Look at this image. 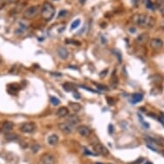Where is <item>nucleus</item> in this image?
<instances>
[{
	"label": "nucleus",
	"mask_w": 164,
	"mask_h": 164,
	"mask_svg": "<svg viewBox=\"0 0 164 164\" xmlns=\"http://www.w3.org/2000/svg\"><path fill=\"white\" fill-rule=\"evenodd\" d=\"M131 22L142 28H152L156 23V20L152 17L144 14H135L131 17Z\"/></svg>",
	"instance_id": "obj_1"
},
{
	"label": "nucleus",
	"mask_w": 164,
	"mask_h": 164,
	"mask_svg": "<svg viewBox=\"0 0 164 164\" xmlns=\"http://www.w3.org/2000/svg\"><path fill=\"white\" fill-rule=\"evenodd\" d=\"M55 8L54 6L49 2H45L41 7V16L42 18L47 22H49L54 17Z\"/></svg>",
	"instance_id": "obj_2"
},
{
	"label": "nucleus",
	"mask_w": 164,
	"mask_h": 164,
	"mask_svg": "<svg viewBox=\"0 0 164 164\" xmlns=\"http://www.w3.org/2000/svg\"><path fill=\"white\" fill-rule=\"evenodd\" d=\"M40 13V7L37 6V5H32L28 8H27L23 14H22V17L24 19H27V20H31V19H34L35 17H36L37 16L39 15Z\"/></svg>",
	"instance_id": "obj_3"
},
{
	"label": "nucleus",
	"mask_w": 164,
	"mask_h": 164,
	"mask_svg": "<svg viewBox=\"0 0 164 164\" xmlns=\"http://www.w3.org/2000/svg\"><path fill=\"white\" fill-rule=\"evenodd\" d=\"M36 129V125L34 122H25L23 123L21 126L20 130L21 131L24 132V133H31L34 132Z\"/></svg>",
	"instance_id": "obj_4"
},
{
	"label": "nucleus",
	"mask_w": 164,
	"mask_h": 164,
	"mask_svg": "<svg viewBox=\"0 0 164 164\" xmlns=\"http://www.w3.org/2000/svg\"><path fill=\"white\" fill-rule=\"evenodd\" d=\"M150 47L155 51H160L163 47V41L161 39L154 38L150 40Z\"/></svg>",
	"instance_id": "obj_5"
},
{
	"label": "nucleus",
	"mask_w": 164,
	"mask_h": 164,
	"mask_svg": "<svg viewBox=\"0 0 164 164\" xmlns=\"http://www.w3.org/2000/svg\"><path fill=\"white\" fill-rule=\"evenodd\" d=\"M93 148H94V150L95 151V153L98 154V155L106 156L109 154L108 149L105 146L101 145V144H95V145L93 146Z\"/></svg>",
	"instance_id": "obj_6"
},
{
	"label": "nucleus",
	"mask_w": 164,
	"mask_h": 164,
	"mask_svg": "<svg viewBox=\"0 0 164 164\" xmlns=\"http://www.w3.org/2000/svg\"><path fill=\"white\" fill-rule=\"evenodd\" d=\"M40 164H56L54 156L47 153L42 155L40 159Z\"/></svg>",
	"instance_id": "obj_7"
},
{
	"label": "nucleus",
	"mask_w": 164,
	"mask_h": 164,
	"mask_svg": "<svg viewBox=\"0 0 164 164\" xmlns=\"http://www.w3.org/2000/svg\"><path fill=\"white\" fill-rule=\"evenodd\" d=\"M76 131L77 132L84 138H88L90 137V135L91 134V130L90 128L88 127L87 126H83V125H80L76 127Z\"/></svg>",
	"instance_id": "obj_8"
},
{
	"label": "nucleus",
	"mask_w": 164,
	"mask_h": 164,
	"mask_svg": "<svg viewBox=\"0 0 164 164\" xmlns=\"http://www.w3.org/2000/svg\"><path fill=\"white\" fill-rule=\"evenodd\" d=\"M58 129L64 132L65 134H71L73 131V126L70 125L69 123L67 122H64V123H59L58 125Z\"/></svg>",
	"instance_id": "obj_9"
},
{
	"label": "nucleus",
	"mask_w": 164,
	"mask_h": 164,
	"mask_svg": "<svg viewBox=\"0 0 164 164\" xmlns=\"http://www.w3.org/2000/svg\"><path fill=\"white\" fill-rule=\"evenodd\" d=\"M149 40V35L147 33H142V34H140L136 38L135 41L138 45H145V44H146L148 42Z\"/></svg>",
	"instance_id": "obj_10"
},
{
	"label": "nucleus",
	"mask_w": 164,
	"mask_h": 164,
	"mask_svg": "<svg viewBox=\"0 0 164 164\" xmlns=\"http://www.w3.org/2000/svg\"><path fill=\"white\" fill-rule=\"evenodd\" d=\"M66 122L74 126L75 125H77L78 123H80V118H79L76 114H75V113L70 114V115L66 118Z\"/></svg>",
	"instance_id": "obj_11"
},
{
	"label": "nucleus",
	"mask_w": 164,
	"mask_h": 164,
	"mask_svg": "<svg viewBox=\"0 0 164 164\" xmlns=\"http://www.w3.org/2000/svg\"><path fill=\"white\" fill-rule=\"evenodd\" d=\"M14 127V125L12 122H10V121H6L4 123H3L2 126H1V131L3 132V133H10L11 131V130Z\"/></svg>",
	"instance_id": "obj_12"
},
{
	"label": "nucleus",
	"mask_w": 164,
	"mask_h": 164,
	"mask_svg": "<svg viewBox=\"0 0 164 164\" xmlns=\"http://www.w3.org/2000/svg\"><path fill=\"white\" fill-rule=\"evenodd\" d=\"M57 53H58V55L59 56V58H62V59H66L69 56L68 50L65 47H58Z\"/></svg>",
	"instance_id": "obj_13"
},
{
	"label": "nucleus",
	"mask_w": 164,
	"mask_h": 164,
	"mask_svg": "<svg viewBox=\"0 0 164 164\" xmlns=\"http://www.w3.org/2000/svg\"><path fill=\"white\" fill-rule=\"evenodd\" d=\"M69 114V109L66 107H62L59 108L56 111V115L59 118H64L66 117Z\"/></svg>",
	"instance_id": "obj_14"
},
{
	"label": "nucleus",
	"mask_w": 164,
	"mask_h": 164,
	"mask_svg": "<svg viewBox=\"0 0 164 164\" xmlns=\"http://www.w3.org/2000/svg\"><path fill=\"white\" fill-rule=\"evenodd\" d=\"M144 96L142 94H139V93H136V94H133L131 97V102L132 104H136L139 101H141L143 100Z\"/></svg>",
	"instance_id": "obj_15"
},
{
	"label": "nucleus",
	"mask_w": 164,
	"mask_h": 164,
	"mask_svg": "<svg viewBox=\"0 0 164 164\" xmlns=\"http://www.w3.org/2000/svg\"><path fill=\"white\" fill-rule=\"evenodd\" d=\"M58 135H56V134H52V135H50V136L48 137V138H47V143H48V145H56L58 144Z\"/></svg>",
	"instance_id": "obj_16"
},
{
	"label": "nucleus",
	"mask_w": 164,
	"mask_h": 164,
	"mask_svg": "<svg viewBox=\"0 0 164 164\" xmlns=\"http://www.w3.org/2000/svg\"><path fill=\"white\" fill-rule=\"evenodd\" d=\"M69 108L72 110L73 112H75V113H77V112H79L80 110L82 109V106H81L79 103H77V102H72V101H70V102H69Z\"/></svg>",
	"instance_id": "obj_17"
},
{
	"label": "nucleus",
	"mask_w": 164,
	"mask_h": 164,
	"mask_svg": "<svg viewBox=\"0 0 164 164\" xmlns=\"http://www.w3.org/2000/svg\"><path fill=\"white\" fill-rule=\"evenodd\" d=\"M63 88L65 91L67 92H72L75 90V86L73 85L72 83H65L63 84Z\"/></svg>",
	"instance_id": "obj_18"
},
{
	"label": "nucleus",
	"mask_w": 164,
	"mask_h": 164,
	"mask_svg": "<svg viewBox=\"0 0 164 164\" xmlns=\"http://www.w3.org/2000/svg\"><path fill=\"white\" fill-rule=\"evenodd\" d=\"M19 89H20V87H19L17 84H10L8 86V91H10L12 90H13L12 94H16V92L19 90Z\"/></svg>",
	"instance_id": "obj_19"
},
{
	"label": "nucleus",
	"mask_w": 164,
	"mask_h": 164,
	"mask_svg": "<svg viewBox=\"0 0 164 164\" xmlns=\"http://www.w3.org/2000/svg\"><path fill=\"white\" fill-rule=\"evenodd\" d=\"M50 101H51V103H52L53 105H54V106H58V105L60 104V101H59L57 97H54V96H51Z\"/></svg>",
	"instance_id": "obj_20"
},
{
	"label": "nucleus",
	"mask_w": 164,
	"mask_h": 164,
	"mask_svg": "<svg viewBox=\"0 0 164 164\" xmlns=\"http://www.w3.org/2000/svg\"><path fill=\"white\" fill-rule=\"evenodd\" d=\"M80 23H81V21H80V19H76V21H74L72 22V28H71V29L73 30V29H75V28H76L79 25H80Z\"/></svg>",
	"instance_id": "obj_21"
},
{
	"label": "nucleus",
	"mask_w": 164,
	"mask_h": 164,
	"mask_svg": "<svg viewBox=\"0 0 164 164\" xmlns=\"http://www.w3.org/2000/svg\"><path fill=\"white\" fill-rule=\"evenodd\" d=\"M6 138L8 140H14V139H17V136L16 134H10V133H7L6 134Z\"/></svg>",
	"instance_id": "obj_22"
},
{
	"label": "nucleus",
	"mask_w": 164,
	"mask_h": 164,
	"mask_svg": "<svg viewBox=\"0 0 164 164\" xmlns=\"http://www.w3.org/2000/svg\"><path fill=\"white\" fill-rule=\"evenodd\" d=\"M40 145H37V144H35L34 145L32 146V150H33V152L34 153H36V152H38V150L40 149Z\"/></svg>",
	"instance_id": "obj_23"
},
{
	"label": "nucleus",
	"mask_w": 164,
	"mask_h": 164,
	"mask_svg": "<svg viewBox=\"0 0 164 164\" xmlns=\"http://www.w3.org/2000/svg\"><path fill=\"white\" fill-rule=\"evenodd\" d=\"M67 10H60V12H59V14H58V17L59 18V17H65V16H66L67 15Z\"/></svg>",
	"instance_id": "obj_24"
},
{
	"label": "nucleus",
	"mask_w": 164,
	"mask_h": 164,
	"mask_svg": "<svg viewBox=\"0 0 164 164\" xmlns=\"http://www.w3.org/2000/svg\"><path fill=\"white\" fill-rule=\"evenodd\" d=\"M147 1V8H149V9H153V4L150 3V1L149 0H146Z\"/></svg>",
	"instance_id": "obj_25"
},
{
	"label": "nucleus",
	"mask_w": 164,
	"mask_h": 164,
	"mask_svg": "<svg viewBox=\"0 0 164 164\" xmlns=\"http://www.w3.org/2000/svg\"><path fill=\"white\" fill-rule=\"evenodd\" d=\"M74 97L76 98V99H80V95L77 93V92H74Z\"/></svg>",
	"instance_id": "obj_26"
},
{
	"label": "nucleus",
	"mask_w": 164,
	"mask_h": 164,
	"mask_svg": "<svg viewBox=\"0 0 164 164\" xmlns=\"http://www.w3.org/2000/svg\"><path fill=\"white\" fill-rule=\"evenodd\" d=\"M95 85H97L100 90H107L105 86H102V85H100V84H95Z\"/></svg>",
	"instance_id": "obj_27"
},
{
	"label": "nucleus",
	"mask_w": 164,
	"mask_h": 164,
	"mask_svg": "<svg viewBox=\"0 0 164 164\" xmlns=\"http://www.w3.org/2000/svg\"><path fill=\"white\" fill-rule=\"evenodd\" d=\"M8 3V0H0V4L2 5L3 3Z\"/></svg>",
	"instance_id": "obj_28"
},
{
	"label": "nucleus",
	"mask_w": 164,
	"mask_h": 164,
	"mask_svg": "<svg viewBox=\"0 0 164 164\" xmlns=\"http://www.w3.org/2000/svg\"><path fill=\"white\" fill-rule=\"evenodd\" d=\"M19 0H8V3H17Z\"/></svg>",
	"instance_id": "obj_29"
},
{
	"label": "nucleus",
	"mask_w": 164,
	"mask_h": 164,
	"mask_svg": "<svg viewBox=\"0 0 164 164\" xmlns=\"http://www.w3.org/2000/svg\"><path fill=\"white\" fill-rule=\"evenodd\" d=\"M145 164H153L152 163H149V162H148V163H146Z\"/></svg>",
	"instance_id": "obj_30"
},
{
	"label": "nucleus",
	"mask_w": 164,
	"mask_h": 164,
	"mask_svg": "<svg viewBox=\"0 0 164 164\" xmlns=\"http://www.w3.org/2000/svg\"><path fill=\"white\" fill-rule=\"evenodd\" d=\"M1 63H2V58L0 57V64H1Z\"/></svg>",
	"instance_id": "obj_31"
},
{
	"label": "nucleus",
	"mask_w": 164,
	"mask_h": 164,
	"mask_svg": "<svg viewBox=\"0 0 164 164\" xmlns=\"http://www.w3.org/2000/svg\"><path fill=\"white\" fill-rule=\"evenodd\" d=\"M95 164H102V163H95Z\"/></svg>",
	"instance_id": "obj_32"
},
{
	"label": "nucleus",
	"mask_w": 164,
	"mask_h": 164,
	"mask_svg": "<svg viewBox=\"0 0 164 164\" xmlns=\"http://www.w3.org/2000/svg\"><path fill=\"white\" fill-rule=\"evenodd\" d=\"M53 1H58V0H53Z\"/></svg>",
	"instance_id": "obj_33"
},
{
	"label": "nucleus",
	"mask_w": 164,
	"mask_h": 164,
	"mask_svg": "<svg viewBox=\"0 0 164 164\" xmlns=\"http://www.w3.org/2000/svg\"><path fill=\"white\" fill-rule=\"evenodd\" d=\"M108 164H112V163H108Z\"/></svg>",
	"instance_id": "obj_34"
}]
</instances>
